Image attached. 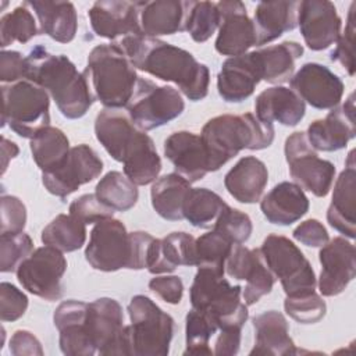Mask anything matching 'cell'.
Returning a JSON list of instances; mask_svg holds the SVG:
<instances>
[{"label":"cell","instance_id":"cell-20","mask_svg":"<svg viewBox=\"0 0 356 356\" xmlns=\"http://www.w3.org/2000/svg\"><path fill=\"white\" fill-rule=\"evenodd\" d=\"M140 1L99 0L88 11L93 32L110 40L142 35L139 24Z\"/></svg>","mask_w":356,"mask_h":356},{"label":"cell","instance_id":"cell-11","mask_svg":"<svg viewBox=\"0 0 356 356\" xmlns=\"http://www.w3.org/2000/svg\"><path fill=\"white\" fill-rule=\"evenodd\" d=\"M284 152L295 184L317 197L327 196L334 184L337 170L331 161L318 157L306 132L291 134L285 140Z\"/></svg>","mask_w":356,"mask_h":356},{"label":"cell","instance_id":"cell-45","mask_svg":"<svg viewBox=\"0 0 356 356\" xmlns=\"http://www.w3.org/2000/svg\"><path fill=\"white\" fill-rule=\"evenodd\" d=\"M33 242L28 234H0V271H17L19 264L33 252Z\"/></svg>","mask_w":356,"mask_h":356},{"label":"cell","instance_id":"cell-44","mask_svg":"<svg viewBox=\"0 0 356 356\" xmlns=\"http://www.w3.org/2000/svg\"><path fill=\"white\" fill-rule=\"evenodd\" d=\"M196 266L211 268L218 273L225 271V260L234 246L220 232L211 229L207 234L200 235L196 242Z\"/></svg>","mask_w":356,"mask_h":356},{"label":"cell","instance_id":"cell-19","mask_svg":"<svg viewBox=\"0 0 356 356\" xmlns=\"http://www.w3.org/2000/svg\"><path fill=\"white\" fill-rule=\"evenodd\" d=\"M318 259L321 273L318 289L323 296H337L342 293L355 278L356 256L355 246L343 236H335L321 246Z\"/></svg>","mask_w":356,"mask_h":356},{"label":"cell","instance_id":"cell-54","mask_svg":"<svg viewBox=\"0 0 356 356\" xmlns=\"http://www.w3.org/2000/svg\"><path fill=\"white\" fill-rule=\"evenodd\" d=\"M149 289L170 305H178L184 295V284L178 275H160L149 281Z\"/></svg>","mask_w":356,"mask_h":356},{"label":"cell","instance_id":"cell-12","mask_svg":"<svg viewBox=\"0 0 356 356\" xmlns=\"http://www.w3.org/2000/svg\"><path fill=\"white\" fill-rule=\"evenodd\" d=\"M86 332L100 355H129V330L124 324L121 305L113 298H99L88 303Z\"/></svg>","mask_w":356,"mask_h":356},{"label":"cell","instance_id":"cell-29","mask_svg":"<svg viewBox=\"0 0 356 356\" xmlns=\"http://www.w3.org/2000/svg\"><path fill=\"white\" fill-rule=\"evenodd\" d=\"M268 182V171L266 164L254 157L245 156L225 174L224 186L228 193L241 203H256Z\"/></svg>","mask_w":356,"mask_h":356},{"label":"cell","instance_id":"cell-22","mask_svg":"<svg viewBox=\"0 0 356 356\" xmlns=\"http://www.w3.org/2000/svg\"><path fill=\"white\" fill-rule=\"evenodd\" d=\"M261 81L257 51L227 58L217 75V90L224 102L239 103L248 99Z\"/></svg>","mask_w":356,"mask_h":356},{"label":"cell","instance_id":"cell-52","mask_svg":"<svg viewBox=\"0 0 356 356\" xmlns=\"http://www.w3.org/2000/svg\"><path fill=\"white\" fill-rule=\"evenodd\" d=\"M28 63L19 51L3 50L0 53V81L3 83H14L26 79Z\"/></svg>","mask_w":356,"mask_h":356},{"label":"cell","instance_id":"cell-14","mask_svg":"<svg viewBox=\"0 0 356 356\" xmlns=\"http://www.w3.org/2000/svg\"><path fill=\"white\" fill-rule=\"evenodd\" d=\"M103 161L99 154L85 143L70 149L64 161L49 171L42 172V182L49 193L65 199L68 195L78 191L100 175Z\"/></svg>","mask_w":356,"mask_h":356},{"label":"cell","instance_id":"cell-28","mask_svg":"<svg viewBox=\"0 0 356 356\" xmlns=\"http://www.w3.org/2000/svg\"><path fill=\"white\" fill-rule=\"evenodd\" d=\"M306 104L289 88L271 86L260 92L254 100V114L266 122L277 121L285 127L298 125L305 117Z\"/></svg>","mask_w":356,"mask_h":356},{"label":"cell","instance_id":"cell-10","mask_svg":"<svg viewBox=\"0 0 356 356\" xmlns=\"http://www.w3.org/2000/svg\"><path fill=\"white\" fill-rule=\"evenodd\" d=\"M184 108L185 103L175 88L160 86L140 76L127 106L134 124L145 132L165 125L181 115Z\"/></svg>","mask_w":356,"mask_h":356},{"label":"cell","instance_id":"cell-48","mask_svg":"<svg viewBox=\"0 0 356 356\" xmlns=\"http://www.w3.org/2000/svg\"><path fill=\"white\" fill-rule=\"evenodd\" d=\"M355 8L356 3H352L348 13L345 31L339 35L338 40L335 42L337 46L330 54V58L332 61H338L350 76L355 74Z\"/></svg>","mask_w":356,"mask_h":356},{"label":"cell","instance_id":"cell-26","mask_svg":"<svg viewBox=\"0 0 356 356\" xmlns=\"http://www.w3.org/2000/svg\"><path fill=\"white\" fill-rule=\"evenodd\" d=\"M139 129L122 108H103L95 120V134L100 145L115 160L122 163L124 156Z\"/></svg>","mask_w":356,"mask_h":356},{"label":"cell","instance_id":"cell-53","mask_svg":"<svg viewBox=\"0 0 356 356\" xmlns=\"http://www.w3.org/2000/svg\"><path fill=\"white\" fill-rule=\"evenodd\" d=\"M292 235L298 242L312 248H321L330 241L325 227L316 218H309L300 222L293 229Z\"/></svg>","mask_w":356,"mask_h":356},{"label":"cell","instance_id":"cell-8","mask_svg":"<svg viewBox=\"0 0 356 356\" xmlns=\"http://www.w3.org/2000/svg\"><path fill=\"white\" fill-rule=\"evenodd\" d=\"M131 318V356H165L174 334V318L161 310L150 298L135 295L128 303Z\"/></svg>","mask_w":356,"mask_h":356},{"label":"cell","instance_id":"cell-3","mask_svg":"<svg viewBox=\"0 0 356 356\" xmlns=\"http://www.w3.org/2000/svg\"><path fill=\"white\" fill-rule=\"evenodd\" d=\"M274 125L253 113L222 114L210 118L202 128L210 171L220 170L241 150H261L274 140Z\"/></svg>","mask_w":356,"mask_h":356},{"label":"cell","instance_id":"cell-51","mask_svg":"<svg viewBox=\"0 0 356 356\" xmlns=\"http://www.w3.org/2000/svg\"><path fill=\"white\" fill-rule=\"evenodd\" d=\"M26 224V207L13 195L1 196V229L0 234L22 232Z\"/></svg>","mask_w":356,"mask_h":356},{"label":"cell","instance_id":"cell-47","mask_svg":"<svg viewBox=\"0 0 356 356\" xmlns=\"http://www.w3.org/2000/svg\"><path fill=\"white\" fill-rule=\"evenodd\" d=\"M213 229L225 236L232 245H242L250 238L253 224L246 213L227 204L220 213Z\"/></svg>","mask_w":356,"mask_h":356},{"label":"cell","instance_id":"cell-21","mask_svg":"<svg viewBox=\"0 0 356 356\" xmlns=\"http://www.w3.org/2000/svg\"><path fill=\"white\" fill-rule=\"evenodd\" d=\"M306 135L314 150L337 152L346 147L356 136L355 95L350 93L342 106L331 108L325 118L313 121Z\"/></svg>","mask_w":356,"mask_h":356},{"label":"cell","instance_id":"cell-40","mask_svg":"<svg viewBox=\"0 0 356 356\" xmlns=\"http://www.w3.org/2000/svg\"><path fill=\"white\" fill-rule=\"evenodd\" d=\"M96 196L114 211H128L139 197L138 186L120 171L107 172L95 188Z\"/></svg>","mask_w":356,"mask_h":356},{"label":"cell","instance_id":"cell-5","mask_svg":"<svg viewBox=\"0 0 356 356\" xmlns=\"http://www.w3.org/2000/svg\"><path fill=\"white\" fill-rule=\"evenodd\" d=\"M95 100L106 108L127 107L136 82V70L118 43H104L92 49L83 70Z\"/></svg>","mask_w":356,"mask_h":356},{"label":"cell","instance_id":"cell-15","mask_svg":"<svg viewBox=\"0 0 356 356\" xmlns=\"http://www.w3.org/2000/svg\"><path fill=\"white\" fill-rule=\"evenodd\" d=\"M225 271L234 280L246 281L242 291L246 306L257 303L264 295L270 293L275 282L260 249H248L242 245L231 248L225 260Z\"/></svg>","mask_w":356,"mask_h":356},{"label":"cell","instance_id":"cell-56","mask_svg":"<svg viewBox=\"0 0 356 356\" xmlns=\"http://www.w3.org/2000/svg\"><path fill=\"white\" fill-rule=\"evenodd\" d=\"M241 330L238 327L218 330V335L214 342L213 355L217 356H234L241 346Z\"/></svg>","mask_w":356,"mask_h":356},{"label":"cell","instance_id":"cell-37","mask_svg":"<svg viewBox=\"0 0 356 356\" xmlns=\"http://www.w3.org/2000/svg\"><path fill=\"white\" fill-rule=\"evenodd\" d=\"M31 153L36 165L43 171L58 167L70 153V140L67 135L56 127L40 129L31 139Z\"/></svg>","mask_w":356,"mask_h":356},{"label":"cell","instance_id":"cell-9","mask_svg":"<svg viewBox=\"0 0 356 356\" xmlns=\"http://www.w3.org/2000/svg\"><path fill=\"white\" fill-rule=\"evenodd\" d=\"M263 259L280 280L286 296H296L316 291L317 278L303 252L286 236L270 234L260 248Z\"/></svg>","mask_w":356,"mask_h":356},{"label":"cell","instance_id":"cell-6","mask_svg":"<svg viewBox=\"0 0 356 356\" xmlns=\"http://www.w3.org/2000/svg\"><path fill=\"white\" fill-rule=\"evenodd\" d=\"M242 286L231 285L224 273L206 267H197V273L189 289L192 309L207 314L218 327L242 328L249 313L246 303L241 300Z\"/></svg>","mask_w":356,"mask_h":356},{"label":"cell","instance_id":"cell-36","mask_svg":"<svg viewBox=\"0 0 356 356\" xmlns=\"http://www.w3.org/2000/svg\"><path fill=\"white\" fill-rule=\"evenodd\" d=\"M256 51L261 68V79L270 83H282L293 76L295 61L302 57L303 46L293 40H285Z\"/></svg>","mask_w":356,"mask_h":356},{"label":"cell","instance_id":"cell-49","mask_svg":"<svg viewBox=\"0 0 356 356\" xmlns=\"http://www.w3.org/2000/svg\"><path fill=\"white\" fill-rule=\"evenodd\" d=\"M70 214L76 217L85 224H96L99 221L111 218L114 210L106 206L96 193H85L78 199L72 200L70 207Z\"/></svg>","mask_w":356,"mask_h":356},{"label":"cell","instance_id":"cell-39","mask_svg":"<svg viewBox=\"0 0 356 356\" xmlns=\"http://www.w3.org/2000/svg\"><path fill=\"white\" fill-rule=\"evenodd\" d=\"M227 203L207 188H191L184 203V218L196 228H211Z\"/></svg>","mask_w":356,"mask_h":356},{"label":"cell","instance_id":"cell-13","mask_svg":"<svg viewBox=\"0 0 356 356\" xmlns=\"http://www.w3.org/2000/svg\"><path fill=\"white\" fill-rule=\"evenodd\" d=\"M67 270V260L61 250L44 245L35 249L17 268L18 282L29 293L53 302L63 298L61 278Z\"/></svg>","mask_w":356,"mask_h":356},{"label":"cell","instance_id":"cell-32","mask_svg":"<svg viewBox=\"0 0 356 356\" xmlns=\"http://www.w3.org/2000/svg\"><path fill=\"white\" fill-rule=\"evenodd\" d=\"M186 1L154 0L140 1L139 24L142 35L157 38L185 31Z\"/></svg>","mask_w":356,"mask_h":356},{"label":"cell","instance_id":"cell-55","mask_svg":"<svg viewBox=\"0 0 356 356\" xmlns=\"http://www.w3.org/2000/svg\"><path fill=\"white\" fill-rule=\"evenodd\" d=\"M10 352L14 356H42L43 349L39 339L28 330H17L10 339Z\"/></svg>","mask_w":356,"mask_h":356},{"label":"cell","instance_id":"cell-42","mask_svg":"<svg viewBox=\"0 0 356 356\" xmlns=\"http://www.w3.org/2000/svg\"><path fill=\"white\" fill-rule=\"evenodd\" d=\"M38 35L36 21L31 10L22 3L0 19V46L4 49L14 42L26 43Z\"/></svg>","mask_w":356,"mask_h":356},{"label":"cell","instance_id":"cell-4","mask_svg":"<svg viewBox=\"0 0 356 356\" xmlns=\"http://www.w3.org/2000/svg\"><path fill=\"white\" fill-rule=\"evenodd\" d=\"M153 236L145 231L128 232L117 218H107L95 224L85 249L86 261L99 271L121 268H146Z\"/></svg>","mask_w":356,"mask_h":356},{"label":"cell","instance_id":"cell-57","mask_svg":"<svg viewBox=\"0 0 356 356\" xmlns=\"http://www.w3.org/2000/svg\"><path fill=\"white\" fill-rule=\"evenodd\" d=\"M19 149L18 146L14 143V142H10L7 138L1 136V167H3V174L6 172L7 170V165H8V160L10 159H14L17 154H18Z\"/></svg>","mask_w":356,"mask_h":356},{"label":"cell","instance_id":"cell-2","mask_svg":"<svg viewBox=\"0 0 356 356\" xmlns=\"http://www.w3.org/2000/svg\"><path fill=\"white\" fill-rule=\"evenodd\" d=\"M26 79L43 88L65 118L76 120L89 111L95 97L83 72H79L67 56L35 46L26 56Z\"/></svg>","mask_w":356,"mask_h":356},{"label":"cell","instance_id":"cell-30","mask_svg":"<svg viewBox=\"0 0 356 356\" xmlns=\"http://www.w3.org/2000/svg\"><path fill=\"white\" fill-rule=\"evenodd\" d=\"M260 209L268 222L291 225L307 213L309 199L299 185L284 181L261 199Z\"/></svg>","mask_w":356,"mask_h":356},{"label":"cell","instance_id":"cell-46","mask_svg":"<svg viewBox=\"0 0 356 356\" xmlns=\"http://www.w3.org/2000/svg\"><path fill=\"white\" fill-rule=\"evenodd\" d=\"M284 309L295 321L300 324H314L325 316L327 305L323 298L313 291L303 295L286 296Z\"/></svg>","mask_w":356,"mask_h":356},{"label":"cell","instance_id":"cell-38","mask_svg":"<svg viewBox=\"0 0 356 356\" xmlns=\"http://www.w3.org/2000/svg\"><path fill=\"white\" fill-rule=\"evenodd\" d=\"M40 239L61 252H74L86 241V224L70 213L58 214L43 228Z\"/></svg>","mask_w":356,"mask_h":356},{"label":"cell","instance_id":"cell-25","mask_svg":"<svg viewBox=\"0 0 356 356\" xmlns=\"http://www.w3.org/2000/svg\"><path fill=\"white\" fill-rule=\"evenodd\" d=\"M356 189V163L355 150H350L345 163V170L335 181L332 200L327 210L328 224L343 234L346 238L353 239L355 231V193Z\"/></svg>","mask_w":356,"mask_h":356},{"label":"cell","instance_id":"cell-7","mask_svg":"<svg viewBox=\"0 0 356 356\" xmlns=\"http://www.w3.org/2000/svg\"><path fill=\"white\" fill-rule=\"evenodd\" d=\"M1 127L8 125L18 136L32 139L50 125L49 93L29 79L3 83Z\"/></svg>","mask_w":356,"mask_h":356},{"label":"cell","instance_id":"cell-43","mask_svg":"<svg viewBox=\"0 0 356 356\" xmlns=\"http://www.w3.org/2000/svg\"><path fill=\"white\" fill-rule=\"evenodd\" d=\"M217 331L218 327L207 314L192 309L185 318L186 349L184 355H213L210 338Z\"/></svg>","mask_w":356,"mask_h":356},{"label":"cell","instance_id":"cell-24","mask_svg":"<svg viewBox=\"0 0 356 356\" xmlns=\"http://www.w3.org/2000/svg\"><path fill=\"white\" fill-rule=\"evenodd\" d=\"M164 156L172 163L177 174L189 182H196L210 172L203 140L191 131L171 134L164 140Z\"/></svg>","mask_w":356,"mask_h":356},{"label":"cell","instance_id":"cell-41","mask_svg":"<svg viewBox=\"0 0 356 356\" xmlns=\"http://www.w3.org/2000/svg\"><path fill=\"white\" fill-rule=\"evenodd\" d=\"M218 10L213 1H186V19L185 31L189 32L191 38L203 43L211 38L218 29Z\"/></svg>","mask_w":356,"mask_h":356},{"label":"cell","instance_id":"cell-50","mask_svg":"<svg viewBox=\"0 0 356 356\" xmlns=\"http://www.w3.org/2000/svg\"><path fill=\"white\" fill-rule=\"evenodd\" d=\"M28 309V298L15 285L1 282L0 285V318L1 321H15Z\"/></svg>","mask_w":356,"mask_h":356},{"label":"cell","instance_id":"cell-27","mask_svg":"<svg viewBox=\"0 0 356 356\" xmlns=\"http://www.w3.org/2000/svg\"><path fill=\"white\" fill-rule=\"evenodd\" d=\"M196 239L188 232H171L167 236L154 238L146 268L152 274L171 273L178 266H196Z\"/></svg>","mask_w":356,"mask_h":356},{"label":"cell","instance_id":"cell-31","mask_svg":"<svg viewBox=\"0 0 356 356\" xmlns=\"http://www.w3.org/2000/svg\"><path fill=\"white\" fill-rule=\"evenodd\" d=\"M254 346L250 355L286 356L298 353V349L289 337V325L282 313L267 310L253 317Z\"/></svg>","mask_w":356,"mask_h":356},{"label":"cell","instance_id":"cell-34","mask_svg":"<svg viewBox=\"0 0 356 356\" xmlns=\"http://www.w3.org/2000/svg\"><path fill=\"white\" fill-rule=\"evenodd\" d=\"M39 19L40 32L60 43H68L75 38L78 15L71 1H24Z\"/></svg>","mask_w":356,"mask_h":356},{"label":"cell","instance_id":"cell-18","mask_svg":"<svg viewBox=\"0 0 356 356\" xmlns=\"http://www.w3.org/2000/svg\"><path fill=\"white\" fill-rule=\"evenodd\" d=\"M298 25L306 46L320 51L338 40L342 21L334 3L328 0H303L299 1L298 7Z\"/></svg>","mask_w":356,"mask_h":356},{"label":"cell","instance_id":"cell-23","mask_svg":"<svg viewBox=\"0 0 356 356\" xmlns=\"http://www.w3.org/2000/svg\"><path fill=\"white\" fill-rule=\"evenodd\" d=\"M88 303L82 300H64L53 314L54 327L58 330V343L64 355L68 356H92L97 353L86 328Z\"/></svg>","mask_w":356,"mask_h":356},{"label":"cell","instance_id":"cell-35","mask_svg":"<svg viewBox=\"0 0 356 356\" xmlns=\"http://www.w3.org/2000/svg\"><path fill=\"white\" fill-rule=\"evenodd\" d=\"M191 191V182L177 172L157 178L150 189L152 206L156 213L168 221L184 218V203Z\"/></svg>","mask_w":356,"mask_h":356},{"label":"cell","instance_id":"cell-16","mask_svg":"<svg viewBox=\"0 0 356 356\" xmlns=\"http://www.w3.org/2000/svg\"><path fill=\"white\" fill-rule=\"evenodd\" d=\"M291 89L318 110L337 107L343 96V82L328 67L318 63H306L289 79Z\"/></svg>","mask_w":356,"mask_h":356},{"label":"cell","instance_id":"cell-1","mask_svg":"<svg viewBox=\"0 0 356 356\" xmlns=\"http://www.w3.org/2000/svg\"><path fill=\"white\" fill-rule=\"evenodd\" d=\"M135 70L172 82L192 102L209 93L210 72L192 53L157 38L132 35L118 42Z\"/></svg>","mask_w":356,"mask_h":356},{"label":"cell","instance_id":"cell-17","mask_svg":"<svg viewBox=\"0 0 356 356\" xmlns=\"http://www.w3.org/2000/svg\"><path fill=\"white\" fill-rule=\"evenodd\" d=\"M218 35L216 50L222 56H241L252 46H256L257 36L253 21L246 13V7L238 0L218 1Z\"/></svg>","mask_w":356,"mask_h":356},{"label":"cell","instance_id":"cell-33","mask_svg":"<svg viewBox=\"0 0 356 356\" xmlns=\"http://www.w3.org/2000/svg\"><path fill=\"white\" fill-rule=\"evenodd\" d=\"M299 1H260L254 8L253 25L257 43L263 46L298 26Z\"/></svg>","mask_w":356,"mask_h":356}]
</instances>
